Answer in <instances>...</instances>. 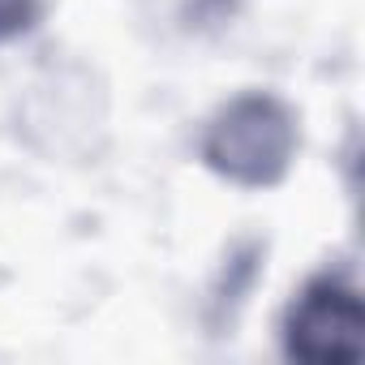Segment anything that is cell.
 I'll return each mask as SVG.
<instances>
[{
    "label": "cell",
    "mask_w": 365,
    "mask_h": 365,
    "mask_svg": "<svg viewBox=\"0 0 365 365\" xmlns=\"http://www.w3.org/2000/svg\"><path fill=\"white\" fill-rule=\"evenodd\" d=\"M48 9V0H0V39L31 31Z\"/></svg>",
    "instance_id": "3"
},
{
    "label": "cell",
    "mask_w": 365,
    "mask_h": 365,
    "mask_svg": "<svg viewBox=\"0 0 365 365\" xmlns=\"http://www.w3.org/2000/svg\"><path fill=\"white\" fill-rule=\"evenodd\" d=\"M284 348L301 361H352L361 352V297L344 275H318L301 288L284 322Z\"/></svg>",
    "instance_id": "2"
},
{
    "label": "cell",
    "mask_w": 365,
    "mask_h": 365,
    "mask_svg": "<svg viewBox=\"0 0 365 365\" xmlns=\"http://www.w3.org/2000/svg\"><path fill=\"white\" fill-rule=\"evenodd\" d=\"M207 163L241 185H267L288 168L292 116L267 95H245L220 112L207 133Z\"/></svg>",
    "instance_id": "1"
}]
</instances>
